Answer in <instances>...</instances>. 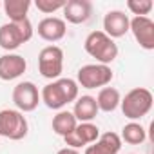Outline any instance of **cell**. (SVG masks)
Masks as SVG:
<instances>
[{"instance_id":"7c38bea8","label":"cell","mask_w":154,"mask_h":154,"mask_svg":"<svg viewBox=\"0 0 154 154\" xmlns=\"http://www.w3.org/2000/svg\"><path fill=\"white\" fill-rule=\"evenodd\" d=\"M129 24H131V18L123 11L112 9L103 17V33L112 40L122 38L129 33Z\"/></svg>"},{"instance_id":"e0dca14e","label":"cell","mask_w":154,"mask_h":154,"mask_svg":"<svg viewBox=\"0 0 154 154\" xmlns=\"http://www.w3.org/2000/svg\"><path fill=\"white\" fill-rule=\"evenodd\" d=\"M94 100H96L98 111L112 112V111L118 109V105L122 102V96H120V91L116 87H102L100 93H98V96Z\"/></svg>"},{"instance_id":"9c48e42d","label":"cell","mask_w":154,"mask_h":154,"mask_svg":"<svg viewBox=\"0 0 154 154\" xmlns=\"http://www.w3.org/2000/svg\"><path fill=\"white\" fill-rule=\"evenodd\" d=\"M129 31L132 33L134 40L140 44L141 49H145V51L154 49V22L149 17H134V18H131Z\"/></svg>"},{"instance_id":"ac0fdd59","label":"cell","mask_w":154,"mask_h":154,"mask_svg":"<svg viewBox=\"0 0 154 154\" xmlns=\"http://www.w3.org/2000/svg\"><path fill=\"white\" fill-rule=\"evenodd\" d=\"M31 0H6L2 4L6 15L9 17V22H22L27 18V13L31 9Z\"/></svg>"},{"instance_id":"6da1fadb","label":"cell","mask_w":154,"mask_h":154,"mask_svg":"<svg viewBox=\"0 0 154 154\" xmlns=\"http://www.w3.org/2000/svg\"><path fill=\"white\" fill-rule=\"evenodd\" d=\"M78 84L72 78H58L51 84L44 85L40 93V102L45 103V107L53 111H62L67 103L78 98Z\"/></svg>"},{"instance_id":"8992f818","label":"cell","mask_w":154,"mask_h":154,"mask_svg":"<svg viewBox=\"0 0 154 154\" xmlns=\"http://www.w3.org/2000/svg\"><path fill=\"white\" fill-rule=\"evenodd\" d=\"M29 125L24 112L17 109H2L0 111V136L18 141L27 136Z\"/></svg>"},{"instance_id":"44dd1931","label":"cell","mask_w":154,"mask_h":154,"mask_svg":"<svg viewBox=\"0 0 154 154\" xmlns=\"http://www.w3.org/2000/svg\"><path fill=\"white\" fill-rule=\"evenodd\" d=\"M152 0H127V9L136 17H147L152 11Z\"/></svg>"},{"instance_id":"5b68a950","label":"cell","mask_w":154,"mask_h":154,"mask_svg":"<svg viewBox=\"0 0 154 154\" xmlns=\"http://www.w3.org/2000/svg\"><path fill=\"white\" fill-rule=\"evenodd\" d=\"M114 78V72L109 65L102 63H87L78 69L76 74V84L84 89H102L107 87Z\"/></svg>"},{"instance_id":"30bf717a","label":"cell","mask_w":154,"mask_h":154,"mask_svg":"<svg viewBox=\"0 0 154 154\" xmlns=\"http://www.w3.org/2000/svg\"><path fill=\"white\" fill-rule=\"evenodd\" d=\"M98 136H100V129L94 123L87 122V123H78V125H76V129L69 136H65L63 140H65V145L67 147L78 150L82 147H87V145L94 143L98 140Z\"/></svg>"},{"instance_id":"ffe728a7","label":"cell","mask_w":154,"mask_h":154,"mask_svg":"<svg viewBox=\"0 0 154 154\" xmlns=\"http://www.w3.org/2000/svg\"><path fill=\"white\" fill-rule=\"evenodd\" d=\"M122 141L129 143V145H141L147 140V131L141 123L138 122H129L123 125L122 129Z\"/></svg>"},{"instance_id":"5bb4252c","label":"cell","mask_w":154,"mask_h":154,"mask_svg":"<svg viewBox=\"0 0 154 154\" xmlns=\"http://www.w3.org/2000/svg\"><path fill=\"white\" fill-rule=\"evenodd\" d=\"M122 149V138L120 134L109 131L98 136V140L85 147L84 154H120Z\"/></svg>"},{"instance_id":"52a82bcc","label":"cell","mask_w":154,"mask_h":154,"mask_svg":"<svg viewBox=\"0 0 154 154\" xmlns=\"http://www.w3.org/2000/svg\"><path fill=\"white\" fill-rule=\"evenodd\" d=\"M38 71L47 80H58L63 71V51L58 45H47L38 53Z\"/></svg>"},{"instance_id":"d4e9b609","label":"cell","mask_w":154,"mask_h":154,"mask_svg":"<svg viewBox=\"0 0 154 154\" xmlns=\"http://www.w3.org/2000/svg\"><path fill=\"white\" fill-rule=\"evenodd\" d=\"M0 8H2V2H0Z\"/></svg>"},{"instance_id":"3957f363","label":"cell","mask_w":154,"mask_h":154,"mask_svg":"<svg viewBox=\"0 0 154 154\" xmlns=\"http://www.w3.org/2000/svg\"><path fill=\"white\" fill-rule=\"evenodd\" d=\"M152 93L145 87H134L131 89L125 98L120 102L122 105V112L125 118H129L131 122H136V120H141L143 116H147L152 109Z\"/></svg>"},{"instance_id":"d6986e66","label":"cell","mask_w":154,"mask_h":154,"mask_svg":"<svg viewBox=\"0 0 154 154\" xmlns=\"http://www.w3.org/2000/svg\"><path fill=\"white\" fill-rule=\"evenodd\" d=\"M51 125H53V131L58 136L65 138V136H69L76 129L78 122H76V118L72 116V112H69V111H58L56 116L53 118V123Z\"/></svg>"},{"instance_id":"ba28073f","label":"cell","mask_w":154,"mask_h":154,"mask_svg":"<svg viewBox=\"0 0 154 154\" xmlns=\"http://www.w3.org/2000/svg\"><path fill=\"white\" fill-rule=\"evenodd\" d=\"M13 103L17 105V111L20 112H31L40 103V93L38 87L33 82H20L13 89Z\"/></svg>"},{"instance_id":"9a60e30c","label":"cell","mask_w":154,"mask_h":154,"mask_svg":"<svg viewBox=\"0 0 154 154\" xmlns=\"http://www.w3.org/2000/svg\"><path fill=\"white\" fill-rule=\"evenodd\" d=\"M65 33H67V24L62 18L47 17L38 22V36L45 42H58L65 36Z\"/></svg>"},{"instance_id":"8fae6325","label":"cell","mask_w":154,"mask_h":154,"mask_svg":"<svg viewBox=\"0 0 154 154\" xmlns=\"http://www.w3.org/2000/svg\"><path fill=\"white\" fill-rule=\"evenodd\" d=\"M26 69H27L26 58L17 53H8L0 56V80L4 82L17 80L26 72Z\"/></svg>"},{"instance_id":"4fadbf2b","label":"cell","mask_w":154,"mask_h":154,"mask_svg":"<svg viewBox=\"0 0 154 154\" xmlns=\"http://www.w3.org/2000/svg\"><path fill=\"white\" fill-rule=\"evenodd\" d=\"M63 18L69 24H85L93 15V4L89 0H67L63 6Z\"/></svg>"},{"instance_id":"2e32d148","label":"cell","mask_w":154,"mask_h":154,"mask_svg":"<svg viewBox=\"0 0 154 154\" xmlns=\"http://www.w3.org/2000/svg\"><path fill=\"white\" fill-rule=\"evenodd\" d=\"M98 114V105H96V100L94 96H80L74 100V109H72V116L76 118L78 123H87V122H93Z\"/></svg>"},{"instance_id":"277c9868","label":"cell","mask_w":154,"mask_h":154,"mask_svg":"<svg viewBox=\"0 0 154 154\" xmlns=\"http://www.w3.org/2000/svg\"><path fill=\"white\" fill-rule=\"evenodd\" d=\"M33 24L29 18L22 22H8L4 26H0V47L4 51H15L22 44L29 42L33 38Z\"/></svg>"},{"instance_id":"7402d4cb","label":"cell","mask_w":154,"mask_h":154,"mask_svg":"<svg viewBox=\"0 0 154 154\" xmlns=\"http://www.w3.org/2000/svg\"><path fill=\"white\" fill-rule=\"evenodd\" d=\"M67 0H36L35 2V8L40 11V13H45V15H51L58 9H63Z\"/></svg>"},{"instance_id":"603a6c76","label":"cell","mask_w":154,"mask_h":154,"mask_svg":"<svg viewBox=\"0 0 154 154\" xmlns=\"http://www.w3.org/2000/svg\"><path fill=\"white\" fill-rule=\"evenodd\" d=\"M56 154H80L76 149H71V147H63V149H60Z\"/></svg>"},{"instance_id":"cb8c5ba5","label":"cell","mask_w":154,"mask_h":154,"mask_svg":"<svg viewBox=\"0 0 154 154\" xmlns=\"http://www.w3.org/2000/svg\"><path fill=\"white\" fill-rule=\"evenodd\" d=\"M125 154H138V152H125Z\"/></svg>"},{"instance_id":"7a4b0ae2","label":"cell","mask_w":154,"mask_h":154,"mask_svg":"<svg viewBox=\"0 0 154 154\" xmlns=\"http://www.w3.org/2000/svg\"><path fill=\"white\" fill-rule=\"evenodd\" d=\"M84 49L89 56H93L102 65H109L118 58V45L103 31L89 33L84 42Z\"/></svg>"}]
</instances>
